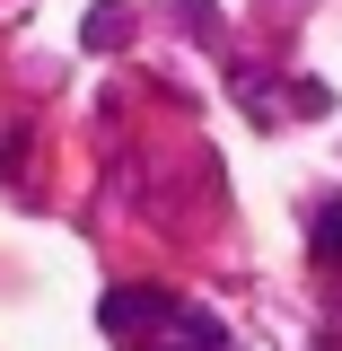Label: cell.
Masks as SVG:
<instances>
[{"label":"cell","instance_id":"3","mask_svg":"<svg viewBox=\"0 0 342 351\" xmlns=\"http://www.w3.org/2000/svg\"><path fill=\"white\" fill-rule=\"evenodd\" d=\"M316 263H342V202L316 219Z\"/></svg>","mask_w":342,"mask_h":351},{"label":"cell","instance_id":"1","mask_svg":"<svg viewBox=\"0 0 342 351\" xmlns=\"http://www.w3.org/2000/svg\"><path fill=\"white\" fill-rule=\"evenodd\" d=\"M149 316H184V307H175L167 290H106V307H97V325H106V334H141Z\"/></svg>","mask_w":342,"mask_h":351},{"label":"cell","instance_id":"2","mask_svg":"<svg viewBox=\"0 0 342 351\" xmlns=\"http://www.w3.org/2000/svg\"><path fill=\"white\" fill-rule=\"evenodd\" d=\"M123 36H132V9H123V0H97V9L80 18V44H88V53H123Z\"/></svg>","mask_w":342,"mask_h":351},{"label":"cell","instance_id":"4","mask_svg":"<svg viewBox=\"0 0 342 351\" xmlns=\"http://www.w3.org/2000/svg\"><path fill=\"white\" fill-rule=\"evenodd\" d=\"M167 351H211V343H167Z\"/></svg>","mask_w":342,"mask_h":351}]
</instances>
